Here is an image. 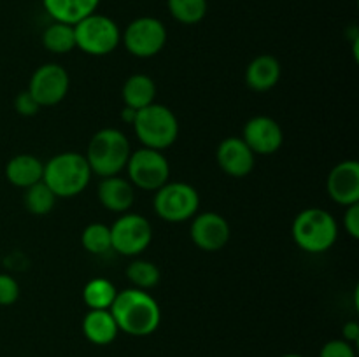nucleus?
I'll return each mask as SVG.
<instances>
[{
  "label": "nucleus",
  "instance_id": "nucleus-1",
  "mask_svg": "<svg viewBox=\"0 0 359 357\" xmlns=\"http://www.w3.org/2000/svg\"><path fill=\"white\" fill-rule=\"evenodd\" d=\"M109 310L118 324L119 332L135 338L153 335L161 324V308L158 301L147 290L135 287L118 290V296Z\"/></svg>",
  "mask_w": 359,
  "mask_h": 357
},
{
  "label": "nucleus",
  "instance_id": "nucleus-2",
  "mask_svg": "<svg viewBox=\"0 0 359 357\" xmlns=\"http://www.w3.org/2000/svg\"><path fill=\"white\" fill-rule=\"evenodd\" d=\"M130 154L132 146L128 136L118 128H104L91 136L84 158L90 164L91 174L104 178L121 174L126 168Z\"/></svg>",
  "mask_w": 359,
  "mask_h": 357
},
{
  "label": "nucleus",
  "instance_id": "nucleus-3",
  "mask_svg": "<svg viewBox=\"0 0 359 357\" xmlns=\"http://www.w3.org/2000/svg\"><path fill=\"white\" fill-rule=\"evenodd\" d=\"M91 174L84 154L65 150L44 163V184L55 192L56 198H74L90 184Z\"/></svg>",
  "mask_w": 359,
  "mask_h": 357
},
{
  "label": "nucleus",
  "instance_id": "nucleus-4",
  "mask_svg": "<svg viewBox=\"0 0 359 357\" xmlns=\"http://www.w3.org/2000/svg\"><path fill=\"white\" fill-rule=\"evenodd\" d=\"M291 234L298 247L309 254H323L335 245L339 238V224L325 209L311 206L294 217Z\"/></svg>",
  "mask_w": 359,
  "mask_h": 357
},
{
  "label": "nucleus",
  "instance_id": "nucleus-5",
  "mask_svg": "<svg viewBox=\"0 0 359 357\" xmlns=\"http://www.w3.org/2000/svg\"><path fill=\"white\" fill-rule=\"evenodd\" d=\"M132 126L144 147L161 153L174 146L179 136L177 115L167 105L156 102L137 111V118Z\"/></svg>",
  "mask_w": 359,
  "mask_h": 357
},
{
  "label": "nucleus",
  "instance_id": "nucleus-6",
  "mask_svg": "<svg viewBox=\"0 0 359 357\" xmlns=\"http://www.w3.org/2000/svg\"><path fill=\"white\" fill-rule=\"evenodd\" d=\"M76 48L90 56L111 55L121 44V30L112 18L93 13L74 24Z\"/></svg>",
  "mask_w": 359,
  "mask_h": 357
},
{
  "label": "nucleus",
  "instance_id": "nucleus-7",
  "mask_svg": "<svg viewBox=\"0 0 359 357\" xmlns=\"http://www.w3.org/2000/svg\"><path fill=\"white\" fill-rule=\"evenodd\" d=\"M154 212L167 223H184L198 212L200 195L188 182H170L154 191Z\"/></svg>",
  "mask_w": 359,
  "mask_h": 357
},
{
  "label": "nucleus",
  "instance_id": "nucleus-8",
  "mask_svg": "<svg viewBox=\"0 0 359 357\" xmlns=\"http://www.w3.org/2000/svg\"><path fill=\"white\" fill-rule=\"evenodd\" d=\"M125 170L133 188L142 191H158L170 178V164L167 156L161 150L149 147L132 150Z\"/></svg>",
  "mask_w": 359,
  "mask_h": 357
},
{
  "label": "nucleus",
  "instance_id": "nucleus-9",
  "mask_svg": "<svg viewBox=\"0 0 359 357\" xmlns=\"http://www.w3.org/2000/svg\"><path fill=\"white\" fill-rule=\"evenodd\" d=\"M167 27L154 16L135 18L126 24L121 42L126 51L135 58H153L163 51L167 44Z\"/></svg>",
  "mask_w": 359,
  "mask_h": 357
},
{
  "label": "nucleus",
  "instance_id": "nucleus-10",
  "mask_svg": "<svg viewBox=\"0 0 359 357\" xmlns=\"http://www.w3.org/2000/svg\"><path fill=\"white\" fill-rule=\"evenodd\" d=\"M111 227L112 251L126 258L142 254L153 240V226L140 214H121Z\"/></svg>",
  "mask_w": 359,
  "mask_h": 357
},
{
  "label": "nucleus",
  "instance_id": "nucleus-11",
  "mask_svg": "<svg viewBox=\"0 0 359 357\" xmlns=\"http://www.w3.org/2000/svg\"><path fill=\"white\" fill-rule=\"evenodd\" d=\"M70 88V77L65 66L58 63H44L30 77L28 93L42 107H55L65 100Z\"/></svg>",
  "mask_w": 359,
  "mask_h": 357
},
{
  "label": "nucleus",
  "instance_id": "nucleus-12",
  "mask_svg": "<svg viewBox=\"0 0 359 357\" xmlns=\"http://www.w3.org/2000/svg\"><path fill=\"white\" fill-rule=\"evenodd\" d=\"M191 241L203 252H217L230 241L231 227L217 212H203L191 219Z\"/></svg>",
  "mask_w": 359,
  "mask_h": 357
},
{
  "label": "nucleus",
  "instance_id": "nucleus-13",
  "mask_svg": "<svg viewBox=\"0 0 359 357\" xmlns=\"http://www.w3.org/2000/svg\"><path fill=\"white\" fill-rule=\"evenodd\" d=\"M242 140L256 156H270L280 149L284 133L279 122L270 115H255L244 125Z\"/></svg>",
  "mask_w": 359,
  "mask_h": 357
},
{
  "label": "nucleus",
  "instance_id": "nucleus-14",
  "mask_svg": "<svg viewBox=\"0 0 359 357\" xmlns=\"http://www.w3.org/2000/svg\"><path fill=\"white\" fill-rule=\"evenodd\" d=\"M326 192L342 206L359 203V163L346 160L337 163L326 178Z\"/></svg>",
  "mask_w": 359,
  "mask_h": 357
},
{
  "label": "nucleus",
  "instance_id": "nucleus-15",
  "mask_svg": "<svg viewBox=\"0 0 359 357\" xmlns=\"http://www.w3.org/2000/svg\"><path fill=\"white\" fill-rule=\"evenodd\" d=\"M216 161L224 174L233 178H242L255 168L256 154L249 149L242 136H226L217 146Z\"/></svg>",
  "mask_w": 359,
  "mask_h": 357
},
{
  "label": "nucleus",
  "instance_id": "nucleus-16",
  "mask_svg": "<svg viewBox=\"0 0 359 357\" xmlns=\"http://www.w3.org/2000/svg\"><path fill=\"white\" fill-rule=\"evenodd\" d=\"M97 196L100 205L109 212L126 214L135 203V188L121 175L104 177L98 182Z\"/></svg>",
  "mask_w": 359,
  "mask_h": 357
},
{
  "label": "nucleus",
  "instance_id": "nucleus-17",
  "mask_svg": "<svg viewBox=\"0 0 359 357\" xmlns=\"http://www.w3.org/2000/svg\"><path fill=\"white\" fill-rule=\"evenodd\" d=\"M280 79V63L272 55H259L245 69V84L256 93H265L276 88Z\"/></svg>",
  "mask_w": 359,
  "mask_h": 357
},
{
  "label": "nucleus",
  "instance_id": "nucleus-18",
  "mask_svg": "<svg viewBox=\"0 0 359 357\" xmlns=\"http://www.w3.org/2000/svg\"><path fill=\"white\" fill-rule=\"evenodd\" d=\"M44 163L34 154H16L6 164V178L13 186L27 189L42 181Z\"/></svg>",
  "mask_w": 359,
  "mask_h": 357
},
{
  "label": "nucleus",
  "instance_id": "nucleus-19",
  "mask_svg": "<svg viewBox=\"0 0 359 357\" xmlns=\"http://www.w3.org/2000/svg\"><path fill=\"white\" fill-rule=\"evenodd\" d=\"M83 335L93 345H111L119 335V328L111 310H90L83 318Z\"/></svg>",
  "mask_w": 359,
  "mask_h": 357
},
{
  "label": "nucleus",
  "instance_id": "nucleus-20",
  "mask_svg": "<svg viewBox=\"0 0 359 357\" xmlns=\"http://www.w3.org/2000/svg\"><path fill=\"white\" fill-rule=\"evenodd\" d=\"M100 0H42L46 13L53 21L77 24L90 14L97 13Z\"/></svg>",
  "mask_w": 359,
  "mask_h": 357
},
{
  "label": "nucleus",
  "instance_id": "nucleus-21",
  "mask_svg": "<svg viewBox=\"0 0 359 357\" xmlns=\"http://www.w3.org/2000/svg\"><path fill=\"white\" fill-rule=\"evenodd\" d=\"M156 84L146 74H133L128 79L125 80L121 88V98L125 107L140 108L147 107V105L154 104V98H156Z\"/></svg>",
  "mask_w": 359,
  "mask_h": 357
},
{
  "label": "nucleus",
  "instance_id": "nucleus-22",
  "mask_svg": "<svg viewBox=\"0 0 359 357\" xmlns=\"http://www.w3.org/2000/svg\"><path fill=\"white\" fill-rule=\"evenodd\" d=\"M116 296H118L116 286L104 276L91 279L83 289V301L90 310H109Z\"/></svg>",
  "mask_w": 359,
  "mask_h": 357
},
{
  "label": "nucleus",
  "instance_id": "nucleus-23",
  "mask_svg": "<svg viewBox=\"0 0 359 357\" xmlns=\"http://www.w3.org/2000/svg\"><path fill=\"white\" fill-rule=\"evenodd\" d=\"M42 46L49 52H55V55H67L72 49H76V31H74V24L53 21L46 28L44 34H42Z\"/></svg>",
  "mask_w": 359,
  "mask_h": 357
},
{
  "label": "nucleus",
  "instance_id": "nucleus-24",
  "mask_svg": "<svg viewBox=\"0 0 359 357\" xmlns=\"http://www.w3.org/2000/svg\"><path fill=\"white\" fill-rule=\"evenodd\" d=\"M167 7L177 23L196 24L207 16L209 4L207 0H167Z\"/></svg>",
  "mask_w": 359,
  "mask_h": 357
},
{
  "label": "nucleus",
  "instance_id": "nucleus-25",
  "mask_svg": "<svg viewBox=\"0 0 359 357\" xmlns=\"http://www.w3.org/2000/svg\"><path fill=\"white\" fill-rule=\"evenodd\" d=\"M81 244L84 251L93 255H104L112 251L111 244V227L104 223L88 224L81 234Z\"/></svg>",
  "mask_w": 359,
  "mask_h": 357
},
{
  "label": "nucleus",
  "instance_id": "nucleus-26",
  "mask_svg": "<svg viewBox=\"0 0 359 357\" xmlns=\"http://www.w3.org/2000/svg\"><path fill=\"white\" fill-rule=\"evenodd\" d=\"M126 276L135 289L149 290L158 286L161 272L154 262L146 261V259H135L126 266Z\"/></svg>",
  "mask_w": 359,
  "mask_h": 357
},
{
  "label": "nucleus",
  "instance_id": "nucleus-27",
  "mask_svg": "<svg viewBox=\"0 0 359 357\" xmlns=\"http://www.w3.org/2000/svg\"><path fill=\"white\" fill-rule=\"evenodd\" d=\"M23 203L25 206H27L28 212L34 214V216H46V214H49L55 209L56 196L55 192L44 184V181H41L37 182V184L25 189Z\"/></svg>",
  "mask_w": 359,
  "mask_h": 357
},
{
  "label": "nucleus",
  "instance_id": "nucleus-28",
  "mask_svg": "<svg viewBox=\"0 0 359 357\" xmlns=\"http://www.w3.org/2000/svg\"><path fill=\"white\" fill-rule=\"evenodd\" d=\"M20 284L9 273H0V307H11L20 300Z\"/></svg>",
  "mask_w": 359,
  "mask_h": 357
},
{
  "label": "nucleus",
  "instance_id": "nucleus-29",
  "mask_svg": "<svg viewBox=\"0 0 359 357\" xmlns=\"http://www.w3.org/2000/svg\"><path fill=\"white\" fill-rule=\"evenodd\" d=\"M319 357H358V354L353 343L339 338L326 342L319 352Z\"/></svg>",
  "mask_w": 359,
  "mask_h": 357
},
{
  "label": "nucleus",
  "instance_id": "nucleus-30",
  "mask_svg": "<svg viewBox=\"0 0 359 357\" xmlns=\"http://www.w3.org/2000/svg\"><path fill=\"white\" fill-rule=\"evenodd\" d=\"M14 108H16L18 114L23 115V118H32V115H35L41 111V105H39L37 102H35V98L28 93V90H25L21 91V93H18L16 98H14Z\"/></svg>",
  "mask_w": 359,
  "mask_h": 357
},
{
  "label": "nucleus",
  "instance_id": "nucleus-31",
  "mask_svg": "<svg viewBox=\"0 0 359 357\" xmlns=\"http://www.w3.org/2000/svg\"><path fill=\"white\" fill-rule=\"evenodd\" d=\"M344 226H346L347 234L351 238H359V203L346 206V214H344Z\"/></svg>",
  "mask_w": 359,
  "mask_h": 357
},
{
  "label": "nucleus",
  "instance_id": "nucleus-32",
  "mask_svg": "<svg viewBox=\"0 0 359 357\" xmlns=\"http://www.w3.org/2000/svg\"><path fill=\"white\" fill-rule=\"evenodd\" d=\"M342 340H346V342L356 345L358 340H359V324L356 321H349V322H346V324H344Z\"/></svg>",
  "mask_w": 359,
  "mask_h": 357
},
{
  "label": "nucleus",
  "instance_id": "nucleus-33",
  "mask_svg": "<svg viewBox=\"0 0 359 357\" xmlns=\"http://www.w3.org/2000/svg\"><path fill=\"white\" fill-rule=\"evenodd\" d=\"M135 118H137L135 108H130V107H123L121 108V119L125 122H128V125H133Z\"/></svg>",
  "mask_w": 359,
  "mask_h": 357
},
{
  "label": "nucleus",
  "instance_id": "nucleus-34",
  "mask_svg": "<svg viewBox=\"0 0 359 357\" xmlns=\"http://www.w3.org/2000/svg\"><path fill=\"white\" fill-rule=\"evenodd\" d=\"M280 357H304V356H300V354H284V356Z\"/></svg>",
  "mask_w": 359,
  "mask_h": 357
}]
</instances>
